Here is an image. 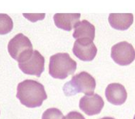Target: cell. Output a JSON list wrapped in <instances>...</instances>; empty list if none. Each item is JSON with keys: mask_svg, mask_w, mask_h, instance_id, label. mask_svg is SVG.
I'll list each match as a JSON object with an SVG mask.
<instances>
[{"mask_svg": "<svg viewBox=\"0 0 135 119\" xmlns=\"http://www.w3.org/2000/svg\"><path fill=\"white\" fill-rule=\"evenodd\" d=\"M16 97L26 107L34 108L42 105L47 98L44 86L33 80H26L18 84Z\"/></svg>", "mask_w": 135, "mask_h": 119, "instance_id": "6da1fadb", "label": "cell"}, {"mask_svg": "<svg viewBox=\"0 0 135 119\" xmlns=\"http://www.w3.org/2000/svg\"><path fill=\"white\" fill-rule=\"evenodd\" d=\"M77 65L69 53H57L50 57L49 74L55 79H65L74 73Z\"/></svg>", "mask_w": 135, "mask_h": 119, "instance_id": "7a4b0ae2", "label": "cell"}, {"mask_svg": "<svg viewBox=\"0 0 135 119\" xmlns=\"http://www.w3.org/2000/svg\"><path fill=\"white\" fill-rule=\"evenodd\" d=\"M96 84L95 79L91 74L82 72L73 76L71 80L65 83L63 89L67 96L80 93L89 95L94 93Z\"/></svg>", "mask_w": 135, "mask_h": 119, "instance_id": "3957f363", "label": "cell"}, {"mask_svg": "<svg viewBox=\"0 0 135 119\" xmlns=\"http://www.w3.org/2000/svg\"><path fill=\"white\" fill-rule=\"evenodd\" d=\"M8 50L11 56L18 62L27 59L33 52L31 42L21 33L16 35L9 41Z\"/></svg>", "mask_w": 135, "mask_h": 119, "instance_id": "277c9868", "label": "cell"}, {"mask_svg": "<svg viewBox=\"0 0 135 119\" xmlns=\"http://www.w3.org/2000/svg\"><path fill=\"white\" fill-rule=\"evenodd\" d=\"M111 56L116 63L127 66L135 60V50L127 41H121L112 47Z\"/></svg>", "mask_w": 135, "mask_h": 119, "instance_id": "5b68a950", "label": "cell"}, {"mask_svg": "<svg viewBox=\"0 0 135 119\" xmlns=\"http://www.w3.org/2000/svg\"><path fill=\"white\" fill-rule=\"evenodd\" d=\"M45 62L44 57L38 51L35 50L27 59L19 62L18 66L25 74L40 77L45 70Z\"/></svg>", "mask_w": 135, "mask_h": 119, "instance_id": "8992f818", "label": "cell"}, {"mask_svg": "<svg viewBox=\"0 0 135 119\" xmlns=\"http://www.w3.org/2000/svg\"><path fill=\"white\" fill-rule=\"evenodd\" d=\"M73 54L84 62H89L96 56L97 49L93 41L88 38L77 39L73 47Z\"/></svg>", "mask_w": 135, "mask_h": 119, "instance_id": "52a82bcc", "label": "cell"}, {"mask_svg": "<svg viewBox=\"0 0 135 119\" xmlns=\"http://www.w3.org/2000/svg\"><path fill=\"white\" fill-rule=\"evenodd\" d=\"M104 100L97 94L86 95L81 99L79 107L89 116L99 114L104 107Z\"/></svg>", "mask_w": 135, "mask_h": 119, "instance_id": "ba28073f", "label": "cell"}, {"mask_svg": "<svg viewBox=\"0 0 135 119\" xmlns=\"http://www.w3.org/2000/svg\"><path fill=\"white\" fill-rule=\"evenodd\" d=\"M105 95L107 101L114 105L124 104L127 97L125 87L119 83H112L107 86Z\"/></svg>", "mask_w": 135, "mask_h": 119, "instance_id": "9c48e42d", "label": "cell"}, {"mask_svg": "<svg viewBox=\"0 0 135 119\" xmlns=\"http://www.w3.org/2000/svg\"><path fill=\"white\" fill-rule=\"evenodd\" d=\"M81 16V13H56L53 19L57 28L70 31L80 21Z\"/></svg>", "mask_w": 135, "mask_h": 119, "instance_id": "30bf717a", "label": "cell"}, {"mask_svg": "<svg viewBox=\"0 0 135 119\" xmlns=\"http://www.w3.org/2000/svg\"><path fill=\"white\" fill-rule=\"evenodd\" d=\"M108 21L113 28L120 31L127 30L134 21L132 13H110Z\"/></svg>", "mask_w": 135, "mask_h": 119, "instance_id": "8fae6325", "label": "cell"}, {"mask_svg": "<svg viewBox=\"0 0 135 119\" xmlns=\"http://www.w3.org/2000/svg\"><path fill=\"white\" fill-rule=\"evenodd\" d=\"M73 34L74 39L88 38L94 41L95 38V28L93 24L85 20L79 21L74 27Z\"/></svg>", "mask_w": 135, "mask_h": 119, "instance_id": "7c38bea8", "label": "cell"}, {"mask_svg": "<svg viewBox=\"0 0 135 119\" xmlns=\"http://www.w3.org/2000/svg\"><path fill=\"white\" fill-rule=\"evenodd\" d=\"M0 33L1 35H4L10 33L13 28V21L10 17L6 14H0Z\"/></svg>", "mask_w": 135, "mask_h": 119, "instance_id": "4fadbf2b", "label": "cell"}, {"mask_svg": "<svg viewBox=\"0 0 135 119\" xmlns=\"http://www.w3.org/2000/svg\"><path fill=\"white\" fill-rule=\"evenodd\" d=\"M42 119H65V117L59 109L52 108L45 111Z\"/></svg>", "mask_w": 135, "mask_h": 119, "instance_id": "5bb4252c", "label": "cell"}, {"mask_svg": "<svg viewBox=\"0 0 135 119\" xmlns=\"http://www.w3.org/2000/svg\"><path fill=\"white\" fill-rule=\"evenodd\" d=\"M23 15L31 22L35 23L37 21L43 20L45 17V13H23Z\"/></svg>", "mask_w": 135, "mask_h": 119, "instance_id": "9a60e30c", "label": "cell"}, {"mask_svg": "<svg viewBox=\"0 0 135 119\" xmlns=\"http://www.w3.org/2000/svg\"><path fill=\"white\" fill-rule=\"evenodd\" d=\"M65 119H86L81 113L77 111H71L66 115Z\"/></svg>", "mask_w": 135, "mask_h": 119, "instance_id": "2e32d148", "label": "cell"}, {"mask_svg": "<svg viewBox=\"0 0 135 119\" xmlns=\"http://www.w3.org/2000/svg\"><path fill=\"white\" fill-rule=\"evenodd\" d=\"M115 119L114 118H112V117H104V118H101V119Z\"/></svg>", "mask_w": 135, "mask_h": 119, "instance_id": "e0dca14e", "label": "cell"}, {"mask_svg": "<svg viewBox=\"0 0 135 119\" xmlns=\"http://www.w3.org/2000/svg\"><path fill=\"white\" fill-rule=\"evenodd\" d=\"M135 119V115L134 116V119Z\"/></svg>", "mask_w": 135, "mask_h": 119, "instance_id": "ac0fdd59", "label": "cell"}]
</instances>
